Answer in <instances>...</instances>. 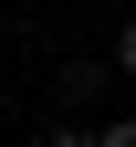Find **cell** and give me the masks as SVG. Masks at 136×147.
Masks as SVG:
<instances>
[{"mask_svg": "<svg viewBox=\"0 0 136 147\" xmlns=\"http://www.w3.org/2000/svg\"><path fill=\"white\" fill-rule=\"evenodd\" d=\"M94 147H136V116H115V126H94Z\"/></svg>", "mask_w": 136, "mask_h": 147, "instance_id": "6da1fadb", "label": "cell"}, {"mask_svg": "<svg viewBox=\"0 0 136 147\" xmlns=\"http://www.w3.org/2000/svg\"><path fill=\"white\" fill-rule=\"evenodd\" d=\"M115 74H136V21H126V32H115Z\"/></svg>", "mask_w": 136, "mask_h": 147, "instance_id": "7a4b0ae2", "label": "cell"}, {"mask_svg": "<svg viewBox=\"0 0 136 147\" xmlns=\"http://www.w3.org/2000/svg\"><path fill=\"white\" fill-rule=\"evenodd\" d=\"M42 147H94V126H52V137H42Z\"/></svg>", "mask_w": 136, "mask_h": 147, "instance_id": "3957f363", "label": "cell"}]
</instances>
